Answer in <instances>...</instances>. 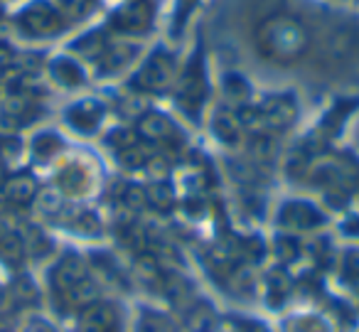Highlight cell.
<instances>
[{"mask_svg":"<svg viewBox=\"0 0 359 332\" xmlns=\"http://www.w3.org/2000/svg\"><path fill=\"white\" fill-rule=\"evenodd\" d=\"M84 278H86V266L79 256H74V253L62 258V261L57 263L55 273H52V283H55V288L60 293L72 291V288H74L76 283L84 281Z\"/></svg>","mask_w":359,"mask_h":332,"instance_id":"obj_9","label":"cell"},{"mask_svg":"<svg viewBox=\"0 0 359 332\" xmlns=\"http://www.w3.org/2000/svg\"><path fill=\"white\" fill-rule=\"evenodd\" d=\"M57 207H60V199H57L55 194H45V197H42V209H47V212H57Z\"/></svg>","mask_w":359,"mask_h":332,"instance_id":"obj_37","label":"cell"},{"mask_svg":"<svg viewBox=\"0 0 359 332\" xmlns=\"http://www.w3.org/2000/svg\"><path fill=\"white\" fill-rule=\"evenodd\" d=\"M91 8V0H57V11L62 13V18H69V20H74V18H81L86 15Z\"/></svg>","mask_w":359,"mask_h":332,"instance_id":"obj_26","label":"cell"},{"mask_svg":"<svg viewBox=\"0 0 359 332\" xmlns=\"http://www.w3.org/2000/svg\"><path fill=\"white\" fill-rule=\"evenodd\" d=\"M0 180H3V168H0Z\"/></svg>","mask_w":359,"mask_h":332,"instance_id":"obj_41","label":"cell"},{"mask_svg":"<svg viewBox=\"0 0 359 332\" xmlns=\"http://www.w3.org/2000/svg\"><path fill=\"white\" fill-rule=\"evenodd\" d=\"M249 153L259 163H271L278 153V145H276L273 135L269 133H254V138L249 140Z\"/></svg>","mask_w":359,"mask_h":332,"instance_id":"obj_19","label":"cell"},{"mask_svg":"<svg viewBox=\"0 0 359 332\" xmlns=\"http://www.w3.org/2000/svg\"><path fill=\"white\" fill-rule=\"evenodd\" d=\"M15 296L20 298V300H35L37 293H35V288H32V283L27 281V278H20V281H18V286H15Z\"/></svg>","mask_w":359,"mask_h":332,"instance_id":"obj_35","label":"cell"},{"mask_svg":"<svg viewBox=\"0 0 359 332\" xmlns=\"http://www.w3.org/2000/svg\"><path fill=\"white\" fill-rule=\"evenodd\" d=\"M212 128H215L217 138L224 140V143H229V145L239 143L241 126H239V119H236V114H231V111H226V109L217 111L215 121H212Z\"/></svg>","mask_w":359,"mask_h":332,"instance_id":"obj_16","label":"cell"},{"mask_svg":"<svg viewBox=\"0 0 359 332\" xmlns=\"http://www.w3.org/2000/svg\"><path fill=\"white\" fill-rule=\"evenodd\" d=\"M261 116H264V131H285L293 126L295 116H298V106H295L293 96H271L261 106Z\"/></svg>","mask_w":359,"mask_h":332,"instance_id":"obj_6","label":"cell"},{"mask_svg":"<svg viewBox=\"0 0 359 332\" xmlns=\"http://www.w3.org/2000/svg\"><path fill=\"white\" fill-rule=\"evenodd\" d=\"M241 327H246L241 332H266V327L259 325V322H241Z\"/></svg>","mask_w":359,"mask_h":332,"instance_id":"obj_39","label":"cell"},{"mask_svg":"<svg viewBox=\"0 0 359 332\" xmlns=\"http://www.w3.org/2000/svg\"><path fill=\"white\" fill-rule=\"evenodd\" d=\"M222 91H224L226 99L236 101V104L246 101V99H249V94H251L249 81H246L241 74H236V72H229V74H224V79H222Z\"/></svg>","mask_w":359,"mask_h":332,"instance_id":"obj_20","label":"cell"},{"mask_svg":"<svg viewBox=\"0 0 359 332\" xmlns=\"http://www.w3.org/2000/svg\"><path fill=\"white\" fill-rule=\"evenodd\" d=\"M106 35L104 32H89L86 37H81L79 42L74 45V50L79 52V55H84V57H91V60H96V57H104V52H106Z\"/></svg>","mask_w":359,"mask_h":332,"instance_id":"obj_22","label":"cell"},{"mask_svg":"<svg viewBox=\"0 0 359 332\" xmlns=\"http://www.w3.org/2000/svg\"><path fill=\"white\" fill-rule=\"evenodd\" d=\"M170 79H172V57L165 52H153L135 74L133 86L140 91H148V94H158L170 84Z\"/></svg>","mask_w":359,"mask_h":332,"instance_id":"obj_3","label":"cell"},{"mask_svg":"<svg viewBox=\"0 0 359 332\" xmlns=\"http://www.w3.org/2000/svg\"><path fill=\"white\" fill-rule=\"evenodd\" d=\"M298 251H300V246H298L295 239H290V237L278 239V256L283 258V261H293V258H298Z\"/></svg>","mask_w":359,"mask_h":332,"instance_id":"obj_32","label":"cell"},{"mask_svg":"<svg viewBox=\"0 0 359 332\" xmlns=\"http://www.w3.org/2000/svg\"><path fill=\"white\" fill-rule=\"evenodd\" d=\"M163 291H165V296H168L177 307H182V310H187V307L195 303V293H192V286L182 276H165Z\"/></svg>","mask_w":359,"mask_h":332,"instance_id":"obj_17","label":"cell"},{"mask_svg":"<svg viewBox=\"0 0 359 332\" xmlns=\"http://www.w3.org/2000/svg\"><path fill=\"white\" fill-rule=\"evenodd\" d=\"M155 15V8L150 0H130L126 6H121L118 11L114 13L111 22H114L116 30L128 32V35H140L150 27Z\"/></svg>","mask_w":359,"mask_h":332,"instance_id":"obj_5","label":"cell"},{"mask_svg":"<svg viewBox=\"0 0 359 332\" xmlns=\"http://www.w3.org/2000/svg\"><path fill=\"white\" fill-rule=\"evenodd\" d=\"M123 204L128 209H143L145 204H148V199H145V190L138 187V185H128V187L123 190Z\"/></svg>","mask_w":359,"mask_h":332,"instance_id":"obj_29","label":"cell"},{"mask_svg":"<svg viewBox=\"0 0 359 332\" xmlns=\"http://www.w3.org/2000/svg\"><path fill=\"white\" fill-rule=\"evenodd\" d=\"M0 256L8 258V261H18L22 256V241L18 234L3 232L0 234Z\"/></svg>","mask_w":359,"mask_h":332,"instance_id":"obj_25","label":"cell"},{"mask_svg":"<svg viewBox=\"0 0 359 332\" xmlns=\"http://www.w3.org/2000/svg\"><path fill=\"white\" fill-rule=\"evenodd\" d=\"M285 296H288V281H285V276H280V273L269 276V291H266V298H269L271 305L283 303Z\"/></svg>","mask_w":359,"mask_h":332,"instance_id":"obj_27","label":"cell"},{"mask_svg":"<svg viewBox=\"0 0 359 332\" xmlns=\"http://www.w3.org/2000/svg\"><path fill=\"white\" fill-rule=\"evenodd\" d=\"M359 47V32L354 27H339L332 35L327 37V45H325V52H327L330 60L342 62L349 60V57L357 52Z\"/></svg>","mask_w":359,"mask_h":332,"instance_id":"obj_11","label":"cell"},{"mask_svg":"<svg viewBox=\"0 0 359 332\" xmlns=\"http://www.w3.org/2000/svg\"><path fill=\"white\" fill-rule=\"evenodd\" d=\"M256 47L266 60L288 65L308 52L310 35L298 18L278 13V15H271L261 22L259 32H256Z\"/></svg>","mask_w":359,"mask_h":332,"instance_id":"obj_1","label":"cell"},{"mask_svg":"<svg viewBox=\"0 0 359 332\" xmlns=\"http://www.w3.org/2000/svg\"><path fill=\"white\" fill-rule=\"evenodd\" d=\"M18 25L27 35L47 37V35H57L65 27V18H62V13L55 6H50L45 0H37V3H32L30 8H25L20 13Z\"/></svg>","mask_w":359,"mask_h":332,"instance_id":"obj_2","label":"cell"},{"mask_svg":"<svg viewBox=\"0 0 359 332\" xmlns=\"http://www.w3.org/2000/svg\"><path fill=\"white\" fill-rule=\"evenodd\" d=\"M236 119H239V126L244 131H251V133H264V116H261V109L244 106V109L236 114Z\"/></svg>","mask_w":359,"mask_h":332,"instance_id":"obj_24","label":"cell"},{"mask_svg":"<svg viewBox=\"0 0 359 332\" xmlns=\"http://www.w3.org/2000/svg\"><path fill=\"white\" fill-rule=\"evenodd\" d=\"M0 332H13V330H11V325H8V322L0 320Z\"/></svg>","mask_w":359,"mask_h":332,"instance_id":"obj_40","label":"cell"},{"mask_svg":"<svg viewBox=\"0 0 359 332\" xmlns=\"http://www.w3.org/2000/svg\"><path fill=\"white\" fill-rule=\"evenodd\" d=\"M145 199H148L150 207L158 209V212H168L175 202V192L168 182H153L145 190Z\"/></svg>","mask_w":359,"mask_h":332,"instance_id":"obj_21","label":"cell"},{"mask_svg":"<svg viewBox=\"0 0 359 332\" xmlns=\"http://www.w3.org/2000/svg\"><path fill=\"white\" fill-rule=\"evenodd\" d=\"M229 170H231V175H234L239 182H251L254 180V170L249 168V165H244V163H229Z\"/></svg>","mask_w":359,"mask_h":332,"instance_id":"obj_34","label":"cell"},{"mask_svg":"<svg viewBox=\"0 0 359 332\" xmlns=\"http://www.w3.org/2000/svg\"><path fill=\"white\" fill-rule=\"evenodd\" d=\"M81 332H118V312L114 305H86Z\"/></svg>","mask_w":359,"mask_h":332,"instance_id":"obj_8","label":"cell"},{"mask_svg":"<svg viewBox=\"0 0 359 332\" xmlns=\"http://www.w3.org/2000/svg\"><path fill=\"white\" fill-rule=\"evenodd\" d=\"M121 163H123L126 168H140V165L148 163V155L133 143V145H128V148L121 150Z\"/></svg>","mask_w":359,"mask_h":332,"instance_id":"obj_30","label":"cell"},{"mask_svg":"<svg viewBox=\"0 0 359 332\" xmlns=\"http://www.w3.org/2000/svg\"><path fill=\"white\" fill-rule=\"evenodd\" d=\"M148 168H150V173H155V175H160V173H168V160L165 158H150L148 160Z\"/></svg>","mask_w":359,"mask_h":332,"instance_id":"obj_36","label":"cell"},{"mask_svg":"<svg viewBox=\"0 0 359 332\" xmlns=\"http://www.w3.org/2000/svg\"><path fill=\"white\" fill-rule=\"evenodd\" d=\"M205 96H207V77H205V67L202 62L192 60L187 65L185 74H182V81H180V89H177V101L180 106L185 111H190L192 116L200 111V106L205 104Z\"/></svg>","mask_w":359,"mask_h":332,"instance_id":"obj_4","label":"cell"},{"mask_svg":"<svg viewBox=\"0 0 359 332\" xmlns=\"http://www.w3.org/2000/svg\"><path fill=\"white\" fill-rule=\"evenodd\" d=\"M13 60V52L11 47H6L3 42H0V65H8V62Z\"/></svg>","mask_w":359,"mask_h":332,"instance_id":"obj_38","label":"cell"},{"mask_svg":"<svg viewBox=\"0 0 359 332\" xmlns=\"http://www.w3.org/2000/svg\"><path fill=\"white\" fill-rule=\"evenodd\" d=\"M6 197L13 204H30L37 197V182L30 175H15L6 182Z\"/></svg>","mask_w":359,"mask_h":332,"instance_id":"obj_14","label":"cell"},{"mask_svg":"<svg viewBox=\"0 0 359 332\" xmlns=\"http://www.w3.org/2000/svg\"><path fill=\"white\" fill-rule=\"evenodd\" d=\"M342 266H344V273L347 276H357L359 278V251L357 248H349L342 258Z\"/></svg>","mask_w":359,"mask_h":332,"instance_id":"obj_33","label":"cell"},{"mask_svg":"<svg viewBox=\"0 0 359 332\" xmlns=\"http://www.w3.org/2000/svg\"><path fill=\"white\" fill-rule=\"evenodd\" d=\"M135 55H138V47L128 45V42H123V45L106 47L104 57H101V72H109V74H114V72H121L130 60H133Z\"/></svg>","mask_w":359,"mask_h":332,"instance_id":"obj_15","label":"cell"},{"mask_svg":"<svg viewBox=\"0 0 359 332\" xmlns=\"http://www.w3.org/2000/svg\"><path fill=\"white\" fill-rule=\"evenodd\" d=\"M138 332H177V330H175V325L165 315L153 312V310H145L143 315H140Z\"/></svg>","mask_w":359,"mask_h":332,"instance_id":"obj_23","label":"cell"},{"mask_svg":"<svg viewBox=\"0 0 359 332\" xmlns=\"http://www.w3.org/2000/svg\"><path fill=\"white\" fill-rule=\"evenodd\" d=\"M84 173H81L79 168H69L62 173L60 178V185L67 190V192H76V190H81V185H84Z\"/></svg>","mask_w":359,"mask_h":332,"instance_id":"obj_31","label":"cell"},{"mask_svg":"<svg viewBox=\"0 0 359 332\" xmlns=\"http://www.w3.org/2000/svg\"><path fill=\"white\" fill-rule=\"evenodd\" d=\"M138 133L143 135L150 143H168V140L175 138V126L168 116L163 114H143L138 121Z\"/></svg>","mask_w":359,"mask_h":332,"instance_id":"obj_10","label":"cell"},{"mask_svg":"<svg viewBox=\"0 0 359 332\" xmlns=\"http://www.w3.org/2000/svg\"><path fill=\"white\" fill-rule=\"evenodd\" d=\"M52 77L65 86H79L84 81V72L72 60H55L52 62Z\"/></svg>","mask_w":359,"mask_h":332,"instance_id":"obj_18","label":"cell"},{"mask_svg":"<svg viewBox=\"0 0 359 332\" xmlns=\"http://www.w3.org/2000/svg\"><path fill=\"white\" fill-rule=\"evenodd\" d=\"M185 325L192 332H217L219 330V317H217V312L210 305L192 303L185 310Z\"/></svg>","mask_w":359,"mask_h":332,"instance_id":"obj_13","label":"cell"},{"mask_svg":"<svg viewBox=\"0 0 359 332\" xmlns=\"http://www.w3.org/2000/svg\"><path fill=\"white\" fill-rule=\"evenodd\" d=\"M325 222V217L310 202H288L280 209V224L290 229H315Z\"/></svg>","mask_w":359,"mask_h":332,"instance_id":"obj_7","label":"cell"},{"mask_svg":"<svg viewBox=\"0 0 359 332\" xmlns=\"http://www.w3.org/2000/svg\"><path fill=\"white\" fill-rule=\"evenodd\" d=\"M35 155L37 158H50V155H55L57 150L62 148V140L57 138L55 133H42V135H37L35 138Z\"/></svg>","mask_w":359,"mask_h":332,"instance_id":"obj_28","label":"cell"},{"mask_svg":"<svg viewBox=\"0 0 359 332\" xmlns=\"http://www.w3.org/2000/svg\"><path fill=\"white\" fill-rule=\"evenodd\" d=\"M101 114H104V106L94 99H86L67 111V121H69L76 131H81V133H91V131L99 126Z\"/></svg>","mask_w":359,"mask_h":332,"instance_id":"obj_12","label":"cell"}]
</instances>
